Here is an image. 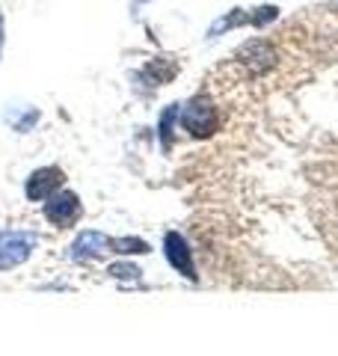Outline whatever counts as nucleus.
<instances>
[{
	"instance_id": "obj_2",
	"label": "nucleus",
	"mask_w": 338,
	"mask_h": 356,
	"mask_svg": "<svg viewBox=\"0 0 338 356\" xmlns=\"http://www.w3.org/2000/svg\"><path fill=\"white\" fill-rule=\"evenodd\" d=\"M39 238L33 232H3L0 235V267H13L30 259Z\"/></svg>"
},
{
	"instance_id": "obj_7",
	"label": "nucleus",
	"mask_w": 338,
	"mask_h": 356,
	"mask_svg": "<svg viewBox=\"0 0 338 356\" xmlns=\"http://www.w3.org/2000/svg\"><path fill=\"white\" fill-rule=\"evenodd\" d=\"M238 60L243 65H250L252 72H267V69H273V63H276V51L270 48L267 42L252 39V42H246L238 48Z\"/></svg>"
},
{
	"instance_id": "obj_5",
	"label": "nucleus",
	"mask_w": 338,
	"mask_h": 356,
	"mask_svg": "<svg viewBox=\"0 0 338 356\" xmlns=\"http://www.w3.org/2000/svg\"><path fill=\"white\" fill-rule=\"evenodd\" d=\"M163 252H166L169 264H172L178 273H182V276H187L190 282L196 280V264H193V252H190V247H187L184 235H178V232H166V238H163Z\"/></svg>"
},
{
	"instance_id": "obj_11",
	"label": "nucleus",
	"mask_w": 338,
	"mask_h": 356,
	"mask_svg": "<svg viewBox=\"0 0 338 356\" xmlns=\"http://www.w3.org/2000/svg\"><path fill=\"white\" fill-rule=\"evenodd\" d=\"M178 113H182V110H178V104H172L166 110V113L161 116V140H163V146L169 149V137H172V122L178 119Z\"/></svg>"
},
{
	"instance_id": "obj_13",
	"label": "nucleus",
	"mask_w": 338,
	"mask_h": 356,
	"mask_svg": "<svg viewBox=\"0 0 338 356\" xmlns=\"http://www.w3.org/2000/svg\"><path fill=\"white\" fill-rule=\"evenodd\" d=\"M0 51H3V15H0Z\"/></svg>"
},
{
	"instance_id": "obj_1",
	"label": "nucleus",
	"mask_w": 338,
	"mask_h": 356,
	"mask_svg": "<svg viewBox=\"0 0 338 356\" xmlns=\"http://www.w3.org/2000/svg\"><path fill=\"white\" fill-rule=\"evenodd\" d=\"M178 116H182V125H184V131L190 134V137H211V134L217 131V125H220L217 107H214V102L205 98V95L190 98Z\"/></svg>"
},
{
	"instance_id": "obj_6",
	"label": "nucleus",
	"mask_w": 338,
	"mask_h": 356,
	"mask_svg": "<svg viewBox=\"0 0 338 356\" xmlns=\"http://www.w3.org/2000/svg\"><path fill=\"white\" fill-rule=\"evenodd\" d=\"M104 252H113V238L101 235V232H92V229L81 232L72 243V259L74 261H92Z\"/></svg>"
},
{
	"instance_id": "obj_4",
	"label": "nucleus",
	"mask_w": 338,
	"mask_h": 356,
	"mask_svg": "<svg viewBox=\"0 0 338 356\" xmlns=\"http://www.w3.org/2000/svg\"><path fill=\"white\" fill-rule=\"evenodd\" d=\"M45 217L60 229L72 226V222H77V217H81V199H77V193H72V191H56L51 196V202L45 205Z\"/></svg>"
},
{
	"instance_id": "obj_12",
	"label": "nucleus",
	"mask_w": 338,
	"mask_h": 356,
	"mask_svg": "<svg viewBox=\"0 0 338 356\" xmlns=\"http://www.w3.org/2000/svg\"><path fill=\"white\" fill-rule=\"evenodd\" d=\"M276 15H279L276 6H261V9H255V13L246 15V21H250V24H255V27H264V24H270V21H273Z\"/></svg>"
},
{
	"instance_id": "obj_10",
	"label": "nucleus",
	"mask_w": 338,
	"mask_h": 356,
	"mask_svg": "<svg viewBox=\"0 0 338 356\" xmlns=\"http://www.w3.org/2000/svg\"><path fill=\"white\" fill-rule=\"evenodd\" d=\"M107 273L116 276V280H134V282H137L140 276H143V270H140L137 264H110Z\"/></svg>"
},
{
	"instance_id": "obj_8",
	"label": "nucleus",
	"mask_w": 338,
	"mask_h": 356,
	"mask_svg": "<svg viewBox=\"0 0 338 356\" xmlns=\"http://www.w3.org/2000/svg\"><path fill=\"white\" fill-rule=\"evenodd\" d=\"M113 252H122V255H145L149 252V243L143 238H113Z\"/></svg>"
},
{
	"instance_id": "obj_9",
	"label": "nucleus",
	"mask_w": 338,
	"mask_h": 356,
	"mask_svg": "<svg viewBox=\"0 0 338 356\" xmlns=\"http://www.w3.org/2000/svg\"><path fill=\"white\" fill-rule=\"evenodd\" d=\"M145 72H149L157 83H166V81H172V74L178 72V65H175L172 60H166V57H163V60H154Z\"/></svg>"
},
{
	"instance_id": "obj_3",
	"label": "nucleus",
	"mask_w": 338,
	"mask_h": 356,
	"mask_svg": "<svg viewBox=\"0 0 338 356\" xmlns=\"http://www.w3.org/2000/svg\"><path fill=\"white\" fill-rule=\"evenodd\" d=\"M63 181H65V175H63L60 166H42V170H36L27 178L24 193H27L30 202H42V199H51L56 191H60Z\"/></svg>"
}]
</instances>
